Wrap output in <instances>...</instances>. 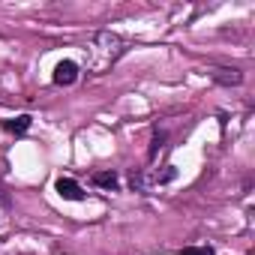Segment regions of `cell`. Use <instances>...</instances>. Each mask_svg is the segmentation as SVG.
Here are the masks:
<instances>
[{"label":"cell","instance_id":"1","mask_svg":"<svg viewBox=\"0 0 255 255\" xmlns=\"http://www.w3.org/2000/svg\"><path fill=\"white\" fill-rule=\"evenodd\" d=\"M84 54H87V69L96 72V75H102V72H108L126 54V39L117 36V33H111V30H99V33L90 36Z\"/></svg>","mask_w":255,"mask_h":255},{"label":"cell","instance_id":"2","mask_svg":"<svg viewBox=\"0 0 255 255\" xmlns=\"http://www.w3.org/2000/svg\"><path fill=\"white\" fill-rule=\"evenodd\" d=\"M174 177H177V168H174V165H165L162 171H156V168L135 171V174L129 177V183H132V189H135V192H144V195H150L153 189H159V186L171 183Z\"/></svg>","mask_w":255,"mask_h":255},{"label":"cell","instance_id":"3","mask_svg":"<svg viewBox=\"0 0 255 255\" xmlns=\"http://www.w3.org/2000/svg\"><path fill=\"white\" fill-rule=\"evenodd\" d=\"M78 75H81V66H78L75 60H60V63L54 66L51 81H54V84H60V87H69V84H75V81H78Z\"/></svg>","mask_w":255,"mask_h":255},{"label":"cell","instance_id":"4","mask_svg":"<svg viewBox=\"0 0 255 255\" xmlns=\"http://www.w3.org/2000/svg\"><path fill=\"white\" fill-rule=\"evenodd\" d=\"M210 78L222 87H240L243 84V72L234 69V66H213L210 69Z\"/></svg>","mask_w":255,"mask_h":255},{"label":"cell","instance_id":"5","mask_svg":"<svg viewBox=\"0 0 255 255\" xmlns=\"http://www.w3.org/2000/svg\"><path fill=\"white\" fill-rule=\"evenodd\" d=\"M54 189H57V195L66 198V201H84V189H81V183L72 180V177H57Z\"/></svg>","mask_w":255,"mask_h":255},{"label":"cell","instance_id":"6","mask_svg":"<svg viewBox=\"0 0 255 255\" xmlns=\"http://www.w3.org/2000/svg\"><path fill=\"white\" fill-rule=\"evenodd\" d=\"M30 123H33V117H30V114H18V117H6V120H0V126H3L6 132H12V135H24V132L30 129Z\"/></svg>","mask_w":255,"mask_h":255},{"label":"cell","instance_id":"7","mask_svg":"<svg viewBox=\"0 0 255 255\" xmlns=\"http://www.w3.org/2000/svg\"><path fill=\"white\" fill-rule=\"evenodd\" d=\"M90 180H93V186H99V189H108V192H117V186H120V177H117V171H96Z\"/></svg>","mask_w":255,"mask_h":255},{"label":"cell","instance_id":"8","mask_svg":"<svg viewBox=\"0 0 255 255\" xmlns=\"http://www.w3.org/2000/svg\"><path fill=\"white\" fill-rule=\"evenodd\" d=\"M162 141H165V132H159V129H156V132H153V144H150V162H153V159H156V153L162 150Z\"/></svg>","mask_w":255,"mask_h":255},{"label":"cell","instance_id":"9","mask_svg":"<svg viewBox=\"0 0 255 255\" xmlns=\"http://www.w3.org/2000/svg\"><path fill=\"white\" fill-rule=\"evenodd\" d=\"M177 255H213V246H186Z\"/></svg>","mask_w":255,"mask_h":255}]
</instances>
